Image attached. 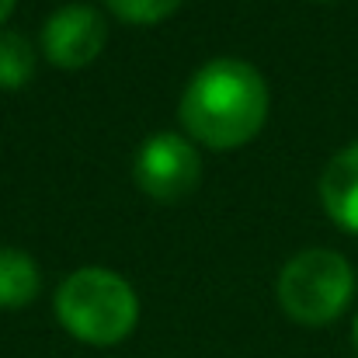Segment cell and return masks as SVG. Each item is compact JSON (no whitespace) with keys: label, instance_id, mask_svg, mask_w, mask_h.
Listing matches in <instances>:
<instances>
[{"label":"cell","instance_id":"277c9868","mask_svg":"<svg viewBox=\"0 0 358 358\" xmlns=\"http://www.w3.org/2000/svg\"><path fill=\"white\" fill-rule=\"evenodd\" d=\"M132 178L153 202H181L202 181V157L188 136L157 132L136 150Z\"/></svg>","mask_w":358,"mask_h":358},{"label":"cell","instance_id":"9c48e42d","mask_svg":"<svg viewBox=\"0 0 358 358\" xmlns=\"http://www.w3.org/2000/svg\"><path fill=\"white\" fill-rule=\"evenodd\" d=\"M105 7L129 24H157L171 17L181 7V0H105Z\"/></svg>","mask_w":358,"mask_h":358},{"label":"cell","instance_id":"ba28073f","mask_svg":"<svg viewBox=\"0 0 358 358\" xmlns=\"http://www.w3.org/2000/svg\"><path fill=\"white\" fill-rule=\"evenodd\" d=\"M31 77H35L31 42L14 28H0V87L3 91H21Z\"/></svg>","mask_w":358,"mask_h":358},{"label":"cell","instance_id":"52a82bcc","mask_svg":"<svg viewBox=\"0 0 358 358\" xmlns=\"http://www.w3.org/2000/svg\"><path fill=\"white\" fill-rule=\"evenodd\" d=\"M42 289V271L35 257L21 247H0V310L28 306Z\"/></svg>","mask_w":358,"mask_h":358},{"label":"cell","instance_id":"6da1fadb","mask_svg":"<svg viewBox=\"0 0 358 358\" xmlns=\"http://www.w3.org/2000/svg\"><path fill=\"white\" fill-rule=\"evenodd\" d=\"M268 84L237 56L209 59L181 94V125L192 143L209 150H237L250 143L268 119Z\"/></svg>","mask_w":358,"mask_h":358},{"label":"cell","instance_id":"8fae6325","mask_svg":"<svg viewBox=\"0 0 358 358\" xmlns=\"http://www.w3.org/2000/svg\"><path fill=\"white\" fill-rule=\"evenodd\" d=\"M352 341H355V352H358V317H355V327H352Z\"/></svg>","mask_w":358,"mask_h":358},{"label":"cell","instance_id":"3957f363","mask_svg":"<svg viewBox=\"0 0 358 358\" xmlns=\"http://www.w3.org/2000/svg\"><path fill=\"white\" fill-rule=\"evenodd\" d=\"M355 296V271L345 254L331 247H310L289 257L278 275V306L289 320L324 327L338 320Z\"/></svg>","mask_w":358,"mask_h":358},{"label":"cell","instance_id":"30bf717a","mask_svg":"<svg viewBox=\"0 0 358 358\" xmlns=\"http://www.w3.org/2000/svg\"><path fill=\"white\" fill-rule=\"evenodd\" d=\"M14 3H17V0H0V28H3V21L10 17V10H14Z\"/></svg>","mask_w":358,"mask_h":358},{"label":"cell","instance_id":"8992f818","mask_svg":"<svg viewBox=\"0 0 358 358\" xmlns=\"http://www.w3.org/2000/svg\"><path fill=\"white\" fill-rule=\"evenodd\" d=\"M320 202L341 230L358 234V143L345 146L341 153H334L331 164L324 167Z\"/></svg>","mask_w":358,"mask_h":358},{"label":"cell","instance_id":"5b68a950","mask_svg":"<svg viewBox=\"0 0 358 358\" xmlns=\"http://www.w3.org/2000/svg\"><path fill=\"white\" fill-rule=\"evenodd\" d=\"M108 42V21L98 7L66 3L49 14L42 28L45 59L59 70H84L91 66Z\"/></svg>","mask_w":358,"mask_h":358},{"label":"cell","instance_id":"7a4b0ae2","mask_svg":"<svg viewBox=\"0 0 358 358\" xmlns=\"http://www.w3.org/2000/svg\"><path fill=\"white\" fill-rule=\"evenodd\" d=\"M56 317L84 345L108 348L132 334L139 320L136 289L108 268H80L56 292Z\"/></svg>","mask_w":358,"mask_h":358}]
</instances>
